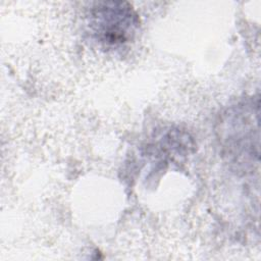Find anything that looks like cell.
<instances>
[{"instance_id": "1", "label": "cell", "mask_w": 261, "mask_h": 261, "mask_svg": "<svg viewBox=\"0 0 261 261\" xmlns=\"http://www.w3.org/2000/svg\"><path fill=\"white\" fill-rule=\"evenodd\" d=\"M139 24V15L126 2H96L88 12L91 36L109 49L119 48L130 42Z\"/></svg>"}]
</instances>
